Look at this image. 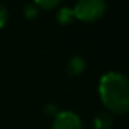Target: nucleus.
<instances>
[{
  "instance_id": "423d86ee",
  "label": "nucleus",
  "mask_w": 129,
  "mask_h": 129,
  "mask_svg": "<svg viewBox=\"0 0 129 129\" xmlns=\"http://www.w3.org/2000/svg\"><path fill=\"white\" fill-rule=\"evenodd\" d=\"M56 20H58V23H59V24H70V23L75 20L73 9H69V8H61V9L58 11Z\"/></svg>"
},
{
  "instance_id": "6e6552de",
  "label": "nucleus",
  "mask_w": 129,
  "mask_h": 129,
  "mask_svg": "<svg viewBox=\"0 0 129 129\" xmlns=\"http://www.w3.org/2000/svg\"><path fill=\"white\" fill-rule=\"evenodd\" d=\"M24 15H26V18H29V20L35 18V17L38 15V6H37V5H27V6L24 8Z\"/></svg>"
},
{
  "instance_id": "f03ea898",
  "label": "nucleus",
  "mask_w": 129,
  "mask_h": 129,
  "mask_svg": "<svg viewBox=\"0 0 129 129\" xmlns=\"http://www.w3.org/2000/svg\"><path fill=\"white\" fill-rule=\"evenodd\" d=\"M105 11H106L105 0H78L73 8V15L81 21L93 23L102 18Z\"/></svg>"
},
{
  "instance_id": "f257e3e1",
  "label": "nucleus",
  "mask_w": 129,
  "mask_h": 129,
  "mask_svg": "<svg viewBox=\"0 0 129 129\" xmlns=\"http://www.w3.org/2000/svg\"><path fill=\"white\" fill-rule=\"evenodd\" d=\"M102 103L111 114H124L129 109V82L124 75L109 72L99 84Z\"/></svg>"
},
{
  "instance_id": "7ed1b4c3",
  "label": "nucleus",
  "mask_w": 129,
  "mask_h": 129,
  "mask_svg": "<svg viewBox=\"0 0 129 129\" xmlns=\"http://www.w3.org/2000/svg\"><path fill=\"white\" fill-rule=\"evenodd\" d=\"M53 129H84L82 121L73 111H61L55 114Z\"/></svg>"
},
{
  "instance_id": "39448f33",
  "label": "nucleus",
  "mask_w": 129,
  "mask_h": 129,
  "mask_svg": "<svg viewBox=\"0 0 129 129\" xmlns=\"http://www.w3.org/2000/svg\"><path fill=\"white\" fill-rule=\"evenodd\" d=\"M84 70H85V61H84V58L75 56V58L69 62V73H70V75L78 76V75H81Z\"/></svg>"
},
{
  "instance_id": "1a4fd4ad",
  "label": "nucleus",
  "mask_w": 129,
  "mask_h": 129,
  "mask_svg": "<svg viewBox=\"0 0 129 129\" xmlns=\"http://www.w3.org/2000/svg\"><path fill=\"white\" fill-rule=\"evenodd\" d=\"M6 21H8V11L2 3H0V29L6 24Z\"/></svg>"
},
{
  "instance_id": "0eeeda50",
  "label": "nucleus",
  "mask_w": 129,
  "mask_h": 129,
  "mask_svg": "<svg viewBox=\"0 0 129 129\" xmlns=\"http://www.w3.org/2000/svg\"><path fill=\"white\" fill-rule=\"evenodd\" d=\"M35 5L38 8H43V9H53L56 8L59 3H61V0H34Z\"/></svg>"
},
{
  "instance_id": "20e7f679",
  "label": "nucleus",
  "mask_w": 129,
  "mask_h": 129,
  "mask_svg": "<svg viewBox=\"0 0 129 129\" xmlns=\"http://www.w3.org/2000/svg\"><path fill=\"white\" fill-rule=\"evenodd\" d=\"M112 114L111 112H100L94 118V126L96 129H109L112 126Z\"/></svg>"
}]
</instances>
